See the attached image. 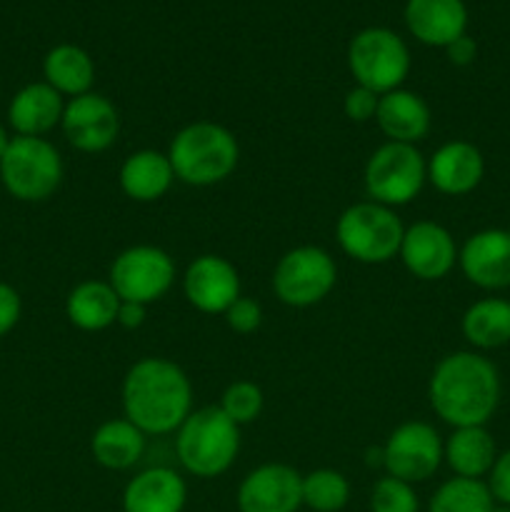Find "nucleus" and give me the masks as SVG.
<instances>
[{
    "instance_id": "1",
    "label": "nucleus",
    "mask_w": 510,
    "mask_h": 512,
    "mask_svg": "<svg viewBox=\"0 0 510 512\" xmlns=\"http://www.w3.org/2000/svg\"><path fill=\"white\" fill-rule=\"evenodd\" d=\"M123 418L145 435H170L193 413V383L168 358H140L128 368L120 388Z\"/></svg>"
},
{
    "instance_id": "2",
    "label": "nucleus",
    "mask_w": 510,
    "mask_h": 512,
    "mask_svg": "<svg viewBox=\"0 0 510 512\" xmlns=\"http://www.w3.org/2000/svg\"><path fill=\"white\" fill-rule=\"evenodd\" d=\"M428 400L450 428L485 425L500 403L498 368L473 350L445 355L430 375Z\"/></svg>"
},
{
    "instance_id": "3",
    "label": "nucleus",
    "mask_w": 510,
    "mask_h": 512,
    "mask_svg": "<svg viewBox=\"0 0 510 512\" xmlns=\"http://www.w3.org/2000/svg\"><path fill=\"white\" fill-rule=\"evenodd\" d=\"M168 158L175 180L193 188H210L235 173L240 163V145L225 125L195 120L173 135Z\"/></svg>"
},
{
    "instance_id": "4",
    "label": "nucleus",
    "mask_w": 510,
    "mask_h": 512,
    "mask_svg": "<svg viewBox=\"0 0 510 512\" xmlns=\"http://www.w3.org/2000/svg\"><path fill=\"white\" fill-rule=\"evenodd\" d=\"M240 453V428L218 408H198L175 430V455L185 473L200 480L220 478Z\"/></svg>"
},
{
    "instance_id": "5",
    "label": "nucleus",
    "mask_w": 510,
    "mask_h": 512,
    "mask_svg": "<svg viewBox=\"0 0 510 512\" xmlns=\"http://www.w3.org/2000/svg\"><path fill=\"white\" fill-rule=\"evenodd\" d=\"M405 225L393 208L360 200L348 205L335 223V240L350 260L363 265H385L398 258Z\"/></svg>"
},
{
    "instance_id": "6",
    "label": "nucleus",
    "mask_w": 510,
    "mask_h": 512,
    "mask_svg": "<svg viewBox=\"0 0 510 512\" xmlns=\"http://www.w3.org/2000/svg\"><path fill=\"white\" fill-rule=\"evenodd\" d=\"M65 165L48 138L13 135L0 158V183L20 203H43L58 193Z\"/></svg>"
},
{
    "instance_id": "7",
    "label": "nucleus",
    "mask_w": 510,
    "mask_h": 512,
    "mask_svg": "<svg viewBox=\"0 0 510 512\" xmlns=\"http://www.w3.org/2000/svg\"><path fill=\"white\" fill-rule=\"evenodd\" d=\"M363 183L368 200L388 208H403L413 203L428 183V160L418 145L390 143L370 153L363 170Z\"/></svg>"
},
{
    "instance_id": "8",
    "label": "nucleus",
    "mask_w": 510,
    "mask_h": 512,
    "mask_svg": "<svg viewBox=\"0 0 510 512\" xmlns=\"http://www.w3.org/2000/svg\"><path fill=\"white\" fill-rule=\"evenodd\" d=\"M348 68L355 85L385 95L403 88L410 73V50L390 28H363L348 45Z\"/></svg>"
},
{
    "instance_id": "9",
    "label": "nucleus",
    "mask_w": 510,
    "mask_h": 512,
    "mask_svg": "<svg viewBox=\"0 0 510 512\" xmlns=\"http://www.w3.org/2000/svg\"><path fill=\"white\" fill-rule=\"evenodd\" d=\"M338 265L318 245H298L275 263L273 293L288 308H313L333 293Z\"/></svg>"
},
{
    "instance_id": "10",
    "label": "nucleus",
    "mask_w": 510,
    "mask_h": 512,
    "mask_svg": "<svg viewBox=\"0 0 510 512\" xmlns=\"http://www.w3.org/2000/svg\"><path fill=\"white\" fill-rule=\"evenodd\" d=\"M108 283L120 300L153 305L173 288L175 260L158 245H130L115 255Z\"/></svg>"
},
{
    "instance_id": "11",
    "label": "nucleus",
    "mask_w": 510,
    "mask_h": 512,
    "mask_svg": "<svg viewBox=\"0 0 510 512\" xmlns=\"http://www.w3.org/2000/svg\"><path fill=\"white\" fill-rule=\"evenodd\" d=\"M443 465V438L423 420L400 423L383 445V468L390 478L425 483Z\"/></svg>"
},
{
    "instance_id": "12",
    "label": "nucleus",
    "mask_w": 510,
    "mask_h": 512,
    "mask_svg": "<svg viewBox=\"0 0 510 512\" xmlns=\"http://www.w3.org/2000/svg\"><path fill=\"white\" fill-rule=\"evenodd\" d=\"M60 128L65 140L80 153H103L118 140L120 113L105 95L90 90L65 103Z\"/></svg>"
},
{
    "instance_id": "13",
    "label": "nucleus",
    "mask_w": 510,
    "mask_h": 512,
    "mask_svg": "<svg viewBox=\"0 0 510 512\" xmlns=\"http://www.w3.org/2000/svg\"><path fill=\"white\" fill-rule=\"evenodd\" d=\"M240 512H298L303 508V475L285 463L250 470L235 495Z\"/></svg>"
},
{
    "instance_id": "14",
    "label": "nucleus",
    "mask_w": 510,
    "mask_h": 512,
    "mask_svg": "<svg viewBox=\"0 0 510 512\" xmlns=\"http://www.w3.org/2000/svg\"><path fill=\"white\" fill-rule=\"evenodd\" d=\"M458 245L450 230L435 220H418L405 228L398 258L405 270L423 283L443 280L458 265Z\"/></svg>"
},
{
    "instance_id": "15",
    "label": "nucleus",
    "mask_w": 510,
    "mask_h": 512,
    "mask_svg": "<svg viewBox=\"0 0 510 512\" xmlns=\"http://www.w3.org/2000/svg\"><path fill=\"white\" fill-rule=\"evenodd\" d=\"M183 293L198 313L225 315V310L240 298L238 268L223 255H198L183 273Z\"/></svg>"
},
{
    "instance_id": "16",
    "label": "nucleus",
    "mask_w": 510,
    "mask_h": 512,
    "mask_svg": "<svg viewBox=\"0 0 510 512\" xmlns=\"http://www.w3.org/2000/svg\"><path fill=\"white\" fill-rule=\"evenodd\" d=\"M458 265L475 288H510V230L488 228L470 235L458 250Z\"/></svg>"
},
{
    "instance_id": "17",
    "label": "nucleus",
    "mask_w": 510,
    "mask_h": 512,
    "mask_svg": "<svg viewBox=\"0 0 510 512\" xmlns=\"http://www.w3.org/2000/svg\"><path fill=\"white\" fill-rule=\"evenodd\" d=\"M485 158L468 140L443 143L428 158V183L443 195H468L483 183Z\"/></svg>"
},
{
    "instance_id": "18",
    "label": "nucleus",
    "mask_w": 510,
    "mask_h": 512,
    "mask_svg": "<svg viewBox=\"0 0 510 512\" xmlns=\"http://www.w3.org/2000/svg\"><path fill=\"white\" fill-rule=\"evenodd\" d=\"M403 18L410 35L430 48L445 50L468 28V8L463 0H408Z\"/></svg>"
},
{
    "instance_id": "19",
    "label": "nucleus",
    "mask_w": 510,
    "mask_h": 512,
    "mask_svg": "<svg viewBox=\"0 0 510 512\" xmlns=\"http://www.w3.org/2000/svg\"><path fill=\"white\" fill-rule=\"evenodd\" d=\"M185 503L188 485L168 465L140 470L123 490V512H183Z\"/></svg>"
},
{
    "instance_id": "20",
    "label": "nucleus",
    "mask_w": 510,
    "mask_h": 512,
    "mask_svg": "<svg viewBox=\"0 0 510 512\" xmlns=\"http://www.w3.org/2000/svg\"><path fill=\"white\" fill-rule=\"evenodd\" d=\"M65 100L55 88H50L45 80L28 83L10 98L8 105V125L15 135L25 138H45L50 130H55L63 120Z\"/></svg>"
},
{
    "instance_id": "21",
    "label": "nucleus",
    "mask_w": 510,
    "mask_h": 512,
    "mask_svg": "<svg viewBox=\"0 0 510 512\" xmlns=\"http://www.w3.org/2000/svg\"><path fill=\"white\" fill-rule=\"evenodd\" d=\"M375 123H378L380 133L390 140V143H405L418 145L430 133V115L428 103L423 95L413 93V90H390V93L380 95L378 113H375Z\"/></svg>"
},
{
    "instance_id": "22",
    "label": "nucleus",
    "mask_w": 510,
    "mask_h": 512,
    "mask_svg": "<svg viewBox=\"0 0 510 512\" xmlns=\"http://www.w3.org/2000/svg\"><path fill=\"white\" fill-rule=\"evenodd\" d=\"M118 183L120 190L135 203H155L175 183L168 153H160V150L153 148L135 150L120 165Z\"/></svg>"
},
{
    "instance_id": "23",
    "label": "nucleus",
    "mask_w": 510,
    "mask_h": 512,
    "mask_svg": "<svg viewBox=\"0 0 510 512\" xmlns=\"http://www.w3.org/2000/svg\"><path fill=\"white\" fill-rule=\"evenodd\" d=\"M148 435L135 428L128 418L100 423L90 435V455L105 470H130L143 460Z\"/></svg>"
},
{
    "instance_id": "24",
    "label": "nucleus",
    "mask_w": 510,
    "mask_h": 512,
    "mask_svg": "<svg viewBox=\"0 0 510 512\" xmlns=\"http://www.w3.org/2000/svg\"><path fill=\"white\" fill-rule=\"evenodd\" d=\"M120 298L108 280H83L65 298L70 325L83 333H100L118 320Z\"/></svg>"
},
{
    "instance_id": "25",
    "label": "nucleus",
    "mask_w": 510,
    "mask_h": 512,
    "mask_svg": "<svg viewBox=\"0 0 510 512\" xmlns=\"http://www.w3.org/2000/svg\"><path fill=\"white\" fill-rule=\"evenodd\" d=\"M495 458H498V448L485 425L453 428V433L443 443V463H448L455 478L480 480L490 473Z\"/></svg>"
},
{
    "instance_id": "26",
    "label": "nucleus",
    "mask_w": 510,
    "mask_h": 512,
    "mask_svg": "<svg viewBox=\"0 0 510 512\" xmlns=\"http://www.w3.org/2000/svg\"><path fill=\"white\" fill-rule=\"evenodd\" d=\"M45 83L63 98H78L93 90L95 63L88 50L73 43H60L48 50L43 60Z\"/></svg>"
},
{
    "instance_id": "27",
    "label": "nucleus",
    "mask_w": 510,
    "mask_h": 512,
    "mask_svg": "<svg viewBox=\"0 0 510 512\" xmlns=\"http://www.w3.org/2000/svg\"><path fill=\"white\" fill-rule=\"evenodd\" d=\"M460 330L475 350L503 348L510 343V300H478L465 310Z\"/></svg>"
},
{
    "instance_id": "28",
    "label": "nucleus",
    "mask_w": 510,
    "mask_h": 512,
    "mask_svg": "<svg viewBox=\"0 0 510 512\" xmlns=\"http://www.w3.org/2000/svg\"><path fill=\"white\" fill-rule=\"evenodd\" d=\"M495 500L488 483L473 478H450L428 503V512H493Z\"/></svg>"
},
{
    "instance_id": "29",
    "label": "nucleus",
    "mask_w": 510,
    "mask_h": 512,
    "mask_svg": "<svg viewBox=\"0 0 510 512\" xmlns=\"http://www.w3.org/2000/svg\"><path fill=\"white\" fill-rule=\"evenodd\" d=\"M350 500V483L340 470L318 468L303 475V505L313 512H340Z\"/></svg>"
},
{
    "instance_id": "30",
    "label": "nucleus",
    "mask_w": 510,
    "mask_h": 512,
    "mask_svg": "<svg viewBox=\"0 0 510 512\" xmlns=\"http://www.w3.org/2000/svg\"><path fill=\"white\" fill-rule=\"evenodd\" d=\"M263 405L265 398L260 385H255L253 380H235V383H230L228 388L223 390L218 408L223 410L238 428H243V425L255 423V420L260 418Z\"/></svg>"
},
{
    "instance_id": "31",
    "label": "nucleus",
    "mask_w": 510,
    "mask_h": 512,
    "mask_svg": "<svg viewBox=\"0 0 510 512\" xmlns=\"http://www.w3.org/2000/svg\"><path fill=\"white\" fill-rule=\"evenodd\" d=\"M370 512H420L418 493L405 480L383 475L370 490Z\"/></svg>"
},
{
    "instance_id": "32",
    "label": "nucleus",
    "mask_w": 510,
    "mask_h": 512,
    "mask_svg": "<svg viewBox=\"0 0 510 512\" xmlns=\"http://www.w3.org/2000/svg\"><path fill=\"white\" fill-rule=\"evenodd\" d=\"M225 323H228V328L233 330V333L250 335L263 325V308H260L258 300L240 295V298L225 310Z\"/></svg>"
},
{
    "instance_id": "33",
    "label": "nucleus",
    "mask_w": 510,
    "mask_h": 512,
    "mask_svg": "<svg viewBox=\"0 0 510 512\" xmlns=\"http://www.w3.org/2000/svg\"><path fill=\"white\" fill-rule=\"evenodd\" d=\"M378 103V93L363 88V85H355V88H350L348 93H345L343 113L345 118L353 120V123H370V120H375V113H378Z\"/></svg>"
},
{
    "instance_id": "34",
    "label": "nucleus",
    "mask_w": 510,
    "mask_h": 512,
    "mask_svg": "<svg viewBox=\"0 0 510 512\" xmlns=\"http://www.w3.org/2000/svg\"><path fill=\"white\" fill-rule=\"evenodd\" d=\"M488 490L498 505H510V450L495 458L488 473Z\"/></svg>"
},
{
    "instance_id": "35",
    "label": "nucleus",
    "mask_w": 510,
    "mask_h": 512,
    "mask_svg": "<svg viewBox=\"0 0 510 512\" xmlns=\"http://www.w3.org/2000/svg\"><path fill=\"white\" fill-rule=\"evenodd\" d=\"M23 315V300L20 293L8 283H0V338L10 333L18 325Z\"/></svg>"
},
{
    "instance_id": "36",
    "label": "nucleus",
    "mask_w": 510,
    "mask_h": 512,
    "mask_svg": "<svg viewBox=\"0 0 510 512\" xmlns=\"http://www.w3.org/2000/svg\"><path fill=\"white\" fill-rule=\"evenodd\" d=\"M445 55H448V60L453 65L465 68V65H470L475 58H478V45H475V40L465 33V35H460L458 40H453L448 48H445Z\"/></svg>"
},
{
    "instance_id": "37",
    "label": "nucleus",
    "mask_w": 510,
    "mask_h": 512,
    "mask_svg": "<svg viewBox=\"0 0 510 512\" xmlns=\"http://www.w3.org/2000/svg\"><path fill=\"white\" fill-rule=\"evenodd\" d=\"M148 318V305H140V303H130V300H120V308H118V320L115 323L125 330H138L140 325L145 323Z\"/></svg>"
},
{
    "instance_id": "38",
    "label": "nucleus",
    "mask_w": 510,
    "mask_h": 512,
    "mask_svg": "<svg viewBox=\"0 0 510 512\" xmlns=\"http://www.w3.org/2000/svg\"><path fill=\"white\" fill-rule=\"evenodd\" d=\"M8 145H10V133H8V128L0 123V158H3V153L8 150Z\"/></svg>"
},
{
    "instance_id": "39",
    "label": "nucleus",
    "mask_w": 510,
    "mask_h": 512,
    "mask_svg": "<svg viewBox=\"0 0 510 512\" xmlns=\"http://www.w3.org/2000/svg\"><path fill=\"white\" fill-rule=\"evenodd\" d=\"M493 512H510V505H498V503H495Z\"/></svg>"
}]
</instances>
